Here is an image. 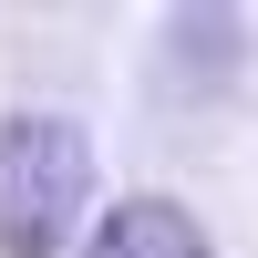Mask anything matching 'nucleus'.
<instances>
[{
    "mask_svg": "<svg viewBox=\"0 0 258 258\" xmlns=\"http://www.w3.org/2000/svg\"><path fill=\"white\" fill-rule=\"evenodd\" d=\"M93 207V135L73 114L0 124V258H52Z\"/></svg>",
    "mask_w": 258,
    "mask_h": 258,
    "instance_id": "nucleus-1",
    "label": "nucleus"
},
{
    "mask_svg": "<svg viewBox=\"0 0 258 258\" xmlns=\"http://www.w3.org/2000/svg\"><path fill=\"white\" fill-rule=\"evenodd\" d=\"M83 258H207V227L176 197H124V207H103V227L83 238Z\"/></svg>",
    "mask_w": 258,
    "mask_h": 258,
    "instance_id": "nucleus-2",
    "label": "nucleus"
}]
</instances>
